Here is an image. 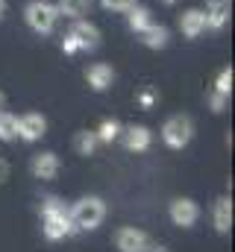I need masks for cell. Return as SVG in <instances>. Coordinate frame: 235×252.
<instances>
[{"label":"cell","instance_id":"2e32d148","mask_svg":"<svg viewBox=\"0 0 235 252\" xmlns=\"http://www.w3.org/2000/svg\"><path fill=\"white\" fill-rule=\"evenodd\" d=\"M53 6H56L59 15H65L71 21H79V18H85L91 12V0H56Z\"/></svg>","mask_w":235,"mask_h":252},{"label":"cell","instance_id":"7402d4cb","mask_svg":"<svg viewBox=\"0 0 235 252\" xmlns=\"http://www.w3.org/2000/svg\"><path fill=\"white\" fill-rule=\"evenodd\" d=\"M135 3H138V0H100V6H103L106 12H129Z\"/></svg>","mask_w":235,"mask_h":252},{"label":"cell","instance_id":"7a4b0ae2","mask_svg":"<svg viewBox=\"0 0 235 252\" xmlns=\"http://www.w3.org/2000/svg\"><path fill=\"white\" fill-rule=\"evenodd\" d=\"M71 223L77 232H94L103 220H106V202L100 196H79L71 208Z\"/></svg>","mask_w":235,"mask_h":252},{"label":"cell","instance_id":"4316f807","mask_svg":"<svg viewBox=\"0 0 235 252\" xmlns=\"http://www.w3.org/2000/svg\"><path fill=\"white\" fill-rule=\"evenodd\" d=\"M3 109H6V94L0 91V112H3Z\"/></svg>","mask_w":235,"mask_h":252},{"label":"cell","instance_id":"9a60e30c","mask_svg":"<svg viewBox=\"0 0 235 252\" xmlns=\"http://www.w3.org/2000/svg\"><path fill=\"white\" fill-rule=\"evenodd\" d=\"M138 38H141V44L150 47V50H165L168 41H171V32H168V27H162V24H150V27H144V30L138 32Z\"/></svg>","mask_w":235,"mask_h":252},{"label":"cell","instance_id":"83f0119b","mask_svg":"<svg viewBox=\"0 0 235 252\" xmlns=\"http://www.w3.org/2000/svg\"><path fill=\"white\" fill-rule=\"evenodd\" d=\"M147 252H168V250H165V247H150Z\"/></svg>","mask_w":235,"mask_h":252},{"label":"cell","instance_id":"8fae6325","mask_svg":"<svg viewBox=\"0 0 235 252\" xmlns=\"http://www.w3.org/2000/svg\"><path fill=\"white\" fill-rule=\"evenodd\" d=\"M179 32L185 38H200L206 32V12L203 9H185L179 15Z\"/></svg>","mask_w":235,"mask_h":252},{"label":"cell","instance_id":"484cf974","mask_svg":"<svg viewBox=\"0 0 235 252\" xmlns=\"http://www.w3.org/2000/svg\"><path fill=\"white\" fill-rule=\"evenodd\" d=\"M9 173H12V167H9V161L6 158H0V185L9 179Z\"/></svg>","mask_w":235,"mask_h":252},{"label":"cell","instance_id":"277c9868","mask_svg":"<svg viewBox=\"0 0 235 252\" xmlns=\"http://www.w3.org/2000/svg\"><path fill=\"white\" fill-rule=\"evenodd\" d=\"M194 138V121L188 115H171L165 124H162V141L171 147V150H185Z\"/></svg>","mask_w":235,"mask_h":252},{"label":"cell","instance_id":"5bb4252c","mask_svg":"<svg viewBox=\"0 0 235 252\" xmlns=\"http://www.w3.org/2000/svg\"><path fill=\"white\" fill-rule=\"evenodd\" d=\"M85 82H88L94 91H109L112 82H115V70H112V64L94 62L88 70H85Z\"/></svg>","mask_w":235,"mask_h":252},{"label":"cell","instance_id":"52a82bcc","mask_svg":"<svg viewBox=\"0 0 235 252\" xmlns=\"http://www.w3.org/2000/svg\"><path fill=\"white\" fill-rule=\"evenodd\" d=\"M115 247L120 252H147L153 244H150L147 232H141L135 226H123V229H118V235H115Z\"/></svg>","mask_w":235,"mask_h":252},{"label":"cell","instance_id":"603a6c76","mask_svg":"<svg viewBox=\"0 0 235 252\" xmlns=\"http://www.w3.org/2000/svg\"><path fill=\"white\" fill-rule=\"evenodd\" d=\"M227 103H230V97H227V94L212 91V97H209V109H212V112H218V115H221V112L227 109Z\"/></svg>","mask_w":235,"mask_h":252},{"label":"cell","instance_id":"d4e9b609","mask_svg":"<svg viewBox=\"0 0 235 252\" xmlns=\"http://www.w3.org/2000/svg\"><path fill=\"white\" fill-rule=\"evenodd\" d=\"M138 103H141V106H144V109H150V106H153V103H156V94H153V91H144V94H141V97H138Z\"/></svg>","mask_w":235,"mask_h":252},{"label":"cell","instance_id":"ac0fdd59","mask_svg":"<svg viewBox=\"0 0 235 252\" xmlns=\"http://www.w3.org/2000/svg\"><path fill=\"white\" fill-rule=\"evenodd\" d=\"M97 147H100V141H97V135H94V132L82 129V132H77V135H74V150H77L79 156H94V153H97Z\"/></svg>","mask_w":235,"mask_h":252},{"label":"cell","instance_id":"4fadbf2b","mask_svg":"<svg viewBox=\"0 0 235 252\" xmlns=\"http://www.w3.org/2000/svg\"><path fill=\"white\" fill-rule=\"evenodd\" d=\"M206 30L221 32L230 21V0H206Z\"/></svg>","mask_w":235,"mask_h":252},{"label":"cell","instance_id":"cb8c5ba5","mask_svg":"<svg viewBox=\"0 0 235 252\" xmlns=\"http://www.w3.org/2000/svg\"><path fill=\"white\" fill-rule=\"evenodd\" d=\"M62 50H65L68 56H74V53H79V44H77V38H74L71 32H65V35H62Z\"/></svg>","mask_w":235,"mask_h":252},{"label":"cell","instance_id":"5b68a950","mask_svg":"<svg viewBox=\"0 0 235 252\" xmlns=\"http://www.w3.org/2000/svg\"><path fill=\"white\" fill-rule=\"evenodd\" d=\"M168 214H171V223L179 229H191L197 220H200V205L191 199V196H176L174 202L168 205Z\"/></svg>","mask_w":235,"mask_h":252},{"label":"cell","instance_id":"f546056e","mask_svg":"<svg viewBox=\"0 0 235 252\" xmlns=\"http://www.w3.org/2000/svg\"><path fill=\"white\" fill-rule=\"evenodd\" d=\"M159 3H165V6H174L176 0H159Z\"/></svg>","mask_w":235,"mask_h":252},{"label":"cell","instance_id":"9c48e42d","mask_svg":"<svg viewBox=\"0 0 235 252\" xmlns=\"http://www.w3.org/2000/svg\"><path fill=\"white\" fill-rule=\"evenodd\" d=\"M74 38H77V44H79V50H97L100 47V30L91 24V21H74V27L68 30Z\"/></svg>","mask_w":235,"mask_h":252},{"label":"cell","instance_id":"f1b7e54d","mask_svg":"<svg viewBox=\"0 0 235 252\" xmlns=\"http://www.w3.org/2000/svg\"><path fill=\"white\" fill-rule=\"evenodd\" d=\"M3 12H6V0H0V18H3Z\"/></svg>","mask_w":235,"mask_h":252},{"label":"cell","instance_id":"44dd1931","mask_svg":"<svg viewBox=\"0 0 235 252\" xmlns=\"http://www.w3.org/2000/svg\"><path fill=\"white\" fill-rule=\"evenodd\" d=\"M215 91L230 97V91H233V67H224V70L218 73V79H215Z\"/></svg>","mask_w":235,"mask_h":252},{"label":"cell","instance_id":"e0dca14e","mask_svg":"<svg viewBox=\"0 0 235 252\" xmlns=\"http://www.w3.org/2000/svg\"><path fill=\"white\" fill-rule=\"evenodd\" d=\"M123 15H126V27H129L135 35H138L144 27H150V24H153V12H150L147 6H138V3H135L129 12H123Z\"/></svg>","mask_w":235,"mask_h":252},{"label":"cell","instance_id":"7c38bea8","mask_svg":"<svg viewBox=\"0 0 235 252\" xmlns=\"http://www.w3.org/2000/svg\"><path fill=\"white\" fill-rule=\"evenodd\" d=\"M212 223L218 235H230L233 232V199L230 196H218L215 208H212Z\"/></svg>","mask_w":235,"mask_h":252},{"label":"cell","instance_id":"ffe728a7","mask_svg":"<svg viewBox=\"0 0 235 252\" xmlns=\"http://www.w3.org/2000/svg\"><path fill=\"white\" fill-rule=\"evenodd\" d=\"M18 138V118L15 115H9L6 109L0 112V141H15Z\"/></svg>","mask_w":235,"mask_h":252},{"label":"cell","instance_id":"30bf717a","mask_svg":"<svg viewBox=\"0 0 235 252\" xmlns=\"http://www.w3.org/2000/svg\"><path fill=\"white\" fill-rule=\"evenodd\" d=\"M30 170H33V176L36 179H41V182H50V179H56L59 173V156L56 153H36L33 156V161H30Z\"/></svg>","mask_w":235,"mask_h":252},{"label":"cell","instance_id":"ba28073f","mask_svg":"<svg viewBox=\"0 0 235 252\" xmlns=\"http://www.w3.org/2000/svg\"><path fill=\"white\" fill-rule=\"evenodd\" d=\"M120 141L129 153H147L150 144H153V132L141 124H132V126H123L120 129Z\"/></svg>","mask_w":235,"mask_h":252},{"label":"cell","instance_id":"8992f818","mask_svg":"<svg viewBox=\"0 0 235 252\" xmlns=\"http://www.w3.org/2000/svg\"><path fill=\"white\" fill-rule=\"evenodd\" d=\"M47 135V118L39 115V112H27L18 118V138L27 141V144H36Z\"/></svg>","mask_w":235,"mask_h":252},{"label":"cell","instance_id":"6da1fadb","mask_svg":"<svg viewBox=\"0 0 235 252\" xmlns=\"http://www.w3.org/2000/svg\"><path fill=\"white\" fill-rule=\"evenodd\" d=\"M41 235L47 241H62V238L77 235V229L71 223V214H68V205L59 196H44L41 199Z\"/></svg>","mask_w":235,"mask_h":252},{"label":"cell","instance_id":"d6986e66","mask_svg":"<svg viewBox=\"0 0 235 252\" xmlns=\"http://www.w3.org/2000/svg\"><path fill=\"white\" fill-rule=\"evenodd\" d=\"M120 129H123V126L118 124L115 118H106V121H100V126L94 129V135H97L100 144H112V141L120 138Z\"/></svg>","mask_w":235,"mask_h":252},{"label":"cell","instance_id":"3957f363","mask_svg":"<svg viewBox=\"0 0 235 252\" xmlns=\"http://www.w3.org/2000/svg\"><path fill=\"white\" fill-rule=\"evenodd\" d=\"M59 18H62V15L56 12V6L47 3V0H33V3L24 6V21H27V27H30L36 35H50V32L56 30Z\"/></svg>","mask_w":235,"mask_h":252}]
</instances>
